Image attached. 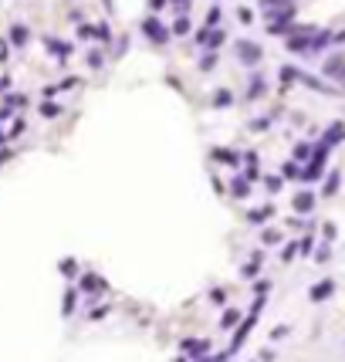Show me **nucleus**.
<instances>
[{"mask_svg":"<svg viewBox=\"0 0 345 362\" xmlns=\"http://www.w3.org/2000/svg\"><path fill=\"white\" fill-rule=\"evenodd\" d=\"M102 291H109V281H105L102 274L88 271V274H81V278H78V295H88V298L95 302V295H102Z\"/></svg>","mask_w":345,"mask_h":362,"instance_id":"f257e3e1","label":"nucleus"},{"mask_svg":"<svg viewBox=\"0 0 345 362\" xmlns=\"http://www.w3.org/2000/svg\"><path fill=\"white\" fill-rule=\"evenodd\" d=\"M233 51H237V61H240V64H250V68H254V64L264 58L261 44H257V41H247V38L237 41V44H233Z\"/></svg>","mask_w":345,"mask_h":362,"instance_id":"f03ea898","label":"nucleus"},{"mask_svg":"<svg viewBox=\"0 0 345 362\" xmlns=\"http://www.w3.org/2000/svg\"><path fill=\"white\" fill-rule=\"evenodd\" d=\"M142 34L153 41V44H166V41L172 38L170 27H166V24H163L159 17H146V20H142Z\"/></svg>","mask_w":345,"mask_h":362,"instance_id":"7ed1b4c3","label":"nucleus"},{"mask_svg":"<svg viewBox=\"0 0 345 362\" xmlns=\"http://www.w3.org/2000/svg\"><path fill=\"white\" fill-rule=\"evenodd\" d=\"M179 349H183L186 359H203V356H210V342H207V339H183Z\"/></svg>","mask_w":345,"mask_h":362,"instance_id":"20e7f679","label":"nucleus"},{"mask_svg":"<svg viewBox=\"0 0 345 362\" xmlns=\"http://www.w3.org/2000/svg\"><path fill=\"white\" fill-rule=\"evenodd\" d=\"M44 48H48V51H51V55H55L58 61H64V58L71 55V44H64V41H58V38H51V34H48V38H44Z\"/></svg>","mask_w":345,"mask_h":362,"instance_id":"39448f33","label":"nucleus"},{"mask_svg":"<svg viewBox=\"0 0 345 362\" xmlns=\"http://www.w3.org/2000/svg\"><path fill=\"white\" fill-rule=\"evenodd\" d=\"M322 139H325V142H322L325 149H328V146H339V142H342V139H345V125H342V122H335V125H328V129H325V135H322Z\"/></svg>","mask_w":345,"mask_h":362,"instance_id":"423d86ee","label":"nucleus"},{"mask_svg":"<svg viewBox=\"0 0 345 362\" xmlns=\"http://www.w3.org/2000/svg\"><path fill=\"white\" fill-rule=\"evenodd\" d=\"M230 196H233V200H247L250 196V183L244 176H233V180H230Z\"/></svg>","mask_w":345,"mask_h":362,"instance_id":"0eeeda50","label":"nucleus"},{"mask_svg":"<svg viewBox=\"0 0 345 362\" xmlns=\"http://www.w3.org/2000/svg\"><path fill=\"white\" fill-rule=\"evenodd\" d=\"M27 41H31V31H27V24H14V27H10V44H14V48H24Z\"/></svg>","mask_w":345,"mask_h":362,"instance_id":"6e6552de","label":"nucleus"},{"mask_svg":"<svg viewBox=\"0 0 345 362\" xmlns=\"http://www.w3.org/2000/svg\"><path fill=\"white\" fill-rule=\"evenodd\" d=\"M264 92H268V78H264V75H254V78H250V88H247V98L254 102V98H261Z\"/></svg>","mask_w":345,"mask_h":362,"instance_id":"1a4fd4ad","label":"nucleus"},{"mask_svg":"<svg viewBox=\"0 0 345 362\" xmlns=\"http://www.w3.org/2000/svg\"><path fill=\"white\" fill-rule=\"evenodd\" d=\"M190 31H193L190 17H176V20H172V27H170V34H172V38H186Z\"/></svg>","mask_w":345,"mask_h":362,"instance_id":"9d476101","label":"nucleus"},{"mask_svg":"<svg viewBox=\"0 0 345 362\" xmlns=\"http://www.w3.org/2000/svg\"><path fill=\"white\" fill-rule=\"evenodd\" d=\"M315 207V193H298V196H294V210H298V213H308V210Z\"/></svg>","mask_w":345,"mask_h":362,"instance_id":"9b49d317","label":"nucleus"},{"mask_svg":"<svg viewBox=\"0 0 345 362\" xmlns=\"http://www.w3.org/2000/svg\"><path fill=\"white\" fill-rule=\"evenodd\" d=\"M342 71H345V55H335V58H328V61H325V75L339 78Z\"/></svg>","mask_w":345,"mask_h":362,"instance_id":"f8f14e48","label":"nucleus"},{"mask_svg":"<svg viewBox=\"0 0 345 362\" xmlns=\"http://www.w3.org/2000/svg\"><path fill=\"white\" fill-rule=\"evenodd\" d=\"M75 302H78V288H68V291H64V305H61V315H64V318H71Z\"/></svg>","mask_w":345,"mask_h":362,"instance_id":"ddd939ff","label":"nucleus"},{"mask_svg":"<svg viewBox=\"0 0 345 362\" xmlns=\"http://www.w3.org/2000/svg\"><path fill=\"white\" fill-rule=\"evenodd\" d=\"M268 217H274V207H271V203H268V207H261V210H250V213H247V220L254 224V227H257V224H264Z\"/></svg>","mask_w":345,"mask_h":362,"instance_id":"4468645a","label":"nucleus"},{"mask_svg":"<svg viewBox=\"0 0 345 362\" xmlns=\"http://www.w3.org/2000/svg\"><path fill=\"white\" fill-rule=\"evenodd\" d=\"M332 288H335L332 281H322V285H315V288H311V302H325L328 295H332Z\"/></svg>","mask_w":345,"mask_h":362,"instance_id":"2eb2a0df","label":"nucleus"},{"mask_svg":"<svg viewBox=\"0 0 345 362\" xmlns=\"http://www.w3.org/2000/svg\"><path fill=\"white\" fill-rule=\"evenodd\" d=\"M85 64H88V68H95V71H98V68L105 64V55H102V51L95 48V51H88V55H85Z\"/></svg>","mask_w":345,"mask_h":362,"instance_id":"dca6fc26","label":"nucleus"},{"mask_svg":"<svg viewBox=\"0 0 345 362\" xmlns=\"http://www.w3.org/2000/svg\"><path fill=\"white\" fill-rule=\"evenodd\" d=\"M92 38H98L102 44H109L112 41V27L109 24H98V27H92Z\"/></svg>","mask_w":345,"mask_h":362,"instance_id":"f3484780","label":"nucleus"},{"mask_svg":"<svg viewBox=\"0 0 345 362\" xmlns=\"http://www.w3.org/2000/svg\"><path fill=\"white\" fill-rule=\"evenodd\" d=\"M78 264H75V257H64V261H61V274H64V278H68V281H75L78 274Z\"/></svg>","mask_w":345,"mask_h":362,"instance_id":"a211bd4d","label":"nucleus"},{"mask_svg":"<svg viewBox=\"0 0 345 362\" xmlns=\"http://www.w3.org/2000/svg\"><path fill=\"white\" fill-rule=\"evenodd\" d=\"M230 102H233V95H230L227 88H217V92H213V105H217V109H224Z\"/></svg>","mask_w":345,"mask_h":362,"instance_id":"6ab92c4d","label":"nucleus"},{"mask_svg":"<svg viewBox=\"0 0 345 362\" xmlns=\"http://www.w3.org/2000/svg\"><path fill=\"white\" fill-rule=\"evenodd\" d=\"M61 112H64V109L55 105V102H44V105H41V119H58Z\"/></svg>","mask_w":345,"mask_h":362,"instance_id":"aec40b11","label":"nucleus"},{"mask_svg":"<svg viewBox=\"0 0 345 362\" xmlns=\"http://www.w3.org/2000/svg\"><path fill=\"white\" fill-rule=\"evenodd\" d=\"M237 318H240V311H237V308H227V311H224V318H220V328H230V325H237Z\"/></svg>","mask_w":345,"mask_h":362,"instance_id":"412c9836","label":"nucleus"},{"mask_svg":"<svg viewBox=\"0 0 345 362\" xmlns=\"http://www.w3.org/2000/svg\"><path fill=\"white\" fill-rule=\"evenodd\" d=\"M210 68H217V51H207L200 58V71H210Z\"/></svg>","mask_w":345,"mask_h":362,"instance_id":"4be33fe9","label":"nucleus"},{"mask_svg":"<svg viewBox=\"0 0 345 362\" xmlns=\"http://www.w3.org/2000/svg\"><path fill=\"white\" fill-rule=\"evenodd\" d=\"M257 264H261V254H254V261H250V264H244V267H240V274H244V278H247V281H250V278L257 274Z\"/></svg>","mask_w":345,"mask_h":362,"instance_id":"5701e85b","label":"nucleus"},{"mask_svg":"<svg viewBox=\"0 0 345 362\" xmlns=\"http://www.w3.org/2000/svg\"><path fill=\"white\" fill-rule=\"evenodd\" d=\"M24 132H27V122H24V119H17V122L10 125V132H7V142H10V139H17V135H24Z\"/></svg>","mask_w":345,"mask_h":362,"instance_id":"b1692460","label":"nucleus"},{"mask_svg":"<svg viewBox=\"0 0 345 362\" xmlns=\"http://www.w3.org/2000/svg\"><path fill=\"white\" fill-rule=\"evenodd\" d=\"M281 176H288V180H301V170H298V163H285V166H281Z\"/></svg>","mask_w":345,"mask_h":362,"instance_id":"393cba45","label":"nucleus"},{"mask_svg":"<svg viewBox=\"0 0 345 362\" xmlns=\"http://www.w3.org/2000/svg\"><path fill=\"white\" fill-rule=\"evenodd\" d=\"M224 41H227V34H224V31H210V41H207V48H210V51H217Z\"/></svg>","mask_w":345,"mask_h":362,"instance_id":"a878e982","label":"nucleus"},{"mask_svg":"<svg viewBox=\"0 0 345 362\" xmlns=\"http://www.w3.org/2000/svg\"><path fill=\"white\" fill-rule=\"evenodd\" d=\"M298 75H301V71H298V68H291V64H285V68H281V81H285V85L298 81Z\"/></svg>","mask_w":345,"mask_h":362,"instance_id":"bb28decb","label":"nucleus"},{"mask_svg":"<svg viewBox=\"0 0 345 362\" xmlns=\"http://www.w3.org/2000/svg\"><path fill=\"white\" fill-rule=\"evenodd\" d=\"M170 7L176 10V14H179V17H186V10L193 7V0H170Z\"/></svg>","mask_w":345,"mask_h":362,"instance_id":"cd10ccee","label":"nucleus"},{"mask_svg":"<svg viewBox=\"0 0 345 362\" xmlns=\"http://www.w3.org/2000/svg\"><path fill=\"white\" fill-rule=\"evenodd\" d=\"M213 159H224V163H230V166H237V163H240V159H237L233 153H227V149H213Z\"/></svg>","mask_w":345,"mask_h":362,"instance_id":"c85d7f7f","label":"nucleus"},{"mask_svg":"<svg viewBox=\"0 0 345 362\" xmlns=\"http://www.w3.org/2000/svg\"><path fill=\"white\" fill-rule=\"evenodd\" d=\"M210 305H227V291L224 288H213L210 291Z\"/></svg>","mask_w":345,"mask_h":362,"instance_id":"c756f323","label":"nucleus"},{"mask_svg":"<svg viewBox=\"0 0 345 362\" xmlns=\"http://www.w3.org/2000/svg\"><path fill=\"white\" fill-rule=\"evenodd\" d=\"M335 190H339V173H332L325 180V196H335Z\"/></svg>","mask_w":345,"mask_h":362,"instance_id":"7c9ffc66","label":"nucleus"},{"mask_svg":"<svg viewBox=\"0 0 345 362\" xmlns=\"http://www.w3.org/2000/svg\"><path fill=\"white\" fill-rule=\"evenodd\" d=\"M109 311H112V308H109V305H95V308H92V311H88V318H92V322H98V318H105Z\"/></svg>","mask_w":345,"mask_h":362,"instance_id":"2f4dec72","label":"nucleus"},{"mask_svg":"<svg viewBox=\"0 0 345 362\" xmlns=\"http://www.w3.org/2000/svg\"><path fill=\"white\" fill-rule=\"evenodd\" d=\"M308 156H311V146L308 142H298L294 146V159H308Z\"/></svg>","mask_w":345,"mask_h":362,"instance_id":"473e14b6","label":"nucleus"},{"mask_svg":"<svg viewBox=\"0 0 345 362\" xmlns=\"http://www.w3.org/2000/svg\"><path fill=\"white\" fill-rule=\"evenodd\" d=\"M17 105H27V95H7V109H17Z\"/></svg>","mask_w":345,"mask_h":362,"instance_id":"72a5a7b5","label":"nucleus"},{"mask_svg":"<svg viewBox=\"0 0 345 362\" xmlns=\"http://www.w3.org/2000/svg\"><path fill=\"white\" fill-rule=\"evenodd\" d=\"M217 20H220V7H217V3H213L210 10H207V27H213V24H217Z\"/></svg>","mask_w":345,"mask_h":362,"instance_id":"f704fd0d","label":"nucleus"},{"mask_svg":"<svg viewBox=\"0 0 345 362\" xmlns=\"http://www.w3.org/2000/svg\"><path fill=\"white\" fill-rule=\"evenodd\" d=\"M261 241H264V244H278V241H281V234H278V230H264V234H261Z\"/></svg>","mask_w":345,"mask_h":362,"instance_id":"c9c22d12","label":"nucleus"},{"mask_svg":"<svg viewBox=\"0 0 345 362\" xmlns=\"http://www.w3.org/2000/svg\"><path fill=\"white\" fill-rule=\"evenodd\" d=\"M264 186H268L271 193H278V190H281V176H268V180H264Z\"/></svg>","mask_w":345,"mask_h":362,"instance_id":"e433bc0d","label":"nucleus"},{"mask_svg":"<svg viewBox=\"0 0 345 362\" xmlns=\"http://www.w3.org/2000/svg\"><path fill=\"white\" fill-rule=\"evenodd\" d=\"M207 41H210V27H200L196 31V44H207Z\"/></svg>","mask_w":345,"mask_h":362,"instance_id":"4c0bfd02","label":"nucleus"},{"mask_svg":"<svg viewBox=\"0 0 345 362\" xmlns=\"http://www.w3.org/2000/svg\"><path fill=\"white\" fill-rule=\"evenodd\" d=\"M254 291H257V298H264V291H271V281H257Z\"/></svg>","mask_w":345,"mask_h":362,"instance_id":"58836bf2","label":"nucleus"},{"mask_svg":"<svg viewBox=\"0 0 345 362\" xmlns=\"http://www.w3.org/2000/svg\"><path fill=\"white\" fill-rule=\"evenodd\" d=\"M78 38H81V41L92 38V24H81V27H78Z\"/></svg>","mask_w":345,"mask_h":362,"instance_id":"ea45409f","label":"nucleus"},{"mask_svg":"<svg viewBox=\"0 0 345 362\" xmlns=\"http://www.w3.org/2000/svg\"><path fill=\"white\" fill-rule=\"evenodd\" d=\"M78 85H81V78H64L58 88H78Z\"/></svg>","mask_w":345,"mask_h":362,"instance_id":"a19ab883","label":"nucleus"},{"mask_svg":"<svg viewBox=\"0 0 345 362\" xmlns=\"http://www.w3.org/2000/svg\"><path fill=\"white\" fill-rule=\"evenodd\" d=\"M163 7H170V0H149V10H163Z\"/></svg>","mask_w":345,"mask_h":362,"instance_id":"79ce46f5","label":"nucleus"},{"mask_svg":"<svg viewBox=\"0 0 345 362\" xmlns=\"http://www.w3.org/2000/svg\"><path fill=\"white\" fill-rule=\"evenodd\" d=\"M298 250H301V254H311V237H305V241L298 244Z\"/></svg>","mask_w":345,"mask_h":362,"instance_id":"37998d69","label":"nucleus"},{"mask_svg":"<svg viewBox=\"0 0 345 362\" xmlns=\"http://www.w3.org/2000/svg\"><path fill=\"white\" fill-rule=\"evenodd\" d=\"M250 125H254V129H268V125H271V119H254Z\"/></svg>","mask_w":345,"mask_h":362,"instance_id":"c03bdc74","label":"nucleus"},{"mask_svg":"<svg viewBox=\"0 0 345 362\" xmlns=\"http://www.w3.org/2000/svg\"><path fill=\"white\" fill-rule=\"evenodd\" d=\"M58 92H61V88H58V85H44V98H51V95H58Z\"/></svg>","mask_w":345,"mask_h":362,"instance_id":"a18cd8bd","label":"nucleus"},{"mask_svg":"<svg viewBox=\"0 0 345 362\" xmlns=\"http://www.w3.org/2000/svg\"><path fill=\"white\" fill-rule=\"evenodd\" d=\"M10 115H14V109H7V105H3V109H0V122H7Z\"/></svg>","mask_w":345,"mask_h":362,"instance_id":"49530a36","label":"nucleus"},{"mask_svg":"<svg viewBox=\"0 0 345 362\" xmlns=\"http://www.w3.org/2000/svg\"><path fill=\"white\" fill-rule=\"evenodd\" d=\"M7 88H10V78L3 75V78H0V92H7Z\"/></svg>","mask_w":345,"mask_h":362,"instance_id":"de8ad7c7","label":"nucleus"},{"mask_svg":"<svg viewBox=\"0 0 345 362\" xmlns=\"http://www.w3.org/2000/svg\"><path fill=\"white\" fill-rule=\"evenodd\" d=\"M0 61H7V41H0Z\"/></svg>","mask_w":345,"mask_h":362,"instance_id":"09e8293b","label":"nucleus"},{"mask_svg":"<svg viewBox=\"0 0 345 362\" xmlns=\"http://www.w3.org/2000/svg\"><path fill=\"white\" fill-rule=\"evenodd\" d=\"M7 159H10V153H7V149H3V153H0V163H7Z\"/></svg>","mask_w":345,"mask_h":362,"instance_id":"8fccbe9b","label":"nucleus"},{"mask_svg":"<svg viewBox=\"0 0 345 362\" xmlns=\"http://www.w3.org/2000/svg\"><path fill=\"white\" fill-rule=\"evenodd\" d=\"M0 146H7V132H0Z\"/></svg>","mask_w":345,"mask_h":362,"instance_id":"3c124183","label":"nucleus"},{"mask_svg":"<svg viewBox=\"0 0 345 362\" xmlns=\"http://www.w3.org/2000/svg\"><path fill=\"white\" fill-rule=\"evenodd\" d=\"M193 362H210V356H203V359H193Z\"/></svg>","mask_w":345,"mask_h":362,"instance_id":"603ef678","label":"nucleus"},{"mask_svg":"<svg viewBox=\"0 0 345 362\" xmlns=\"http://www.w3.org/2000/svg\"><path fill=\"white\" fill-rule=\"evenodd\" d=\"M176 362H190V359H176Z\"/></svg>","mask_w":345,"mask_h":362,"instance_id":"864d4df0","label":"nucleus"}]
</instances>
